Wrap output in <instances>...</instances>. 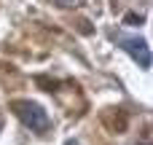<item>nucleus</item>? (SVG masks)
Instances as JSON below:
<instances>
[{
    "mask_svg": "<svg viewBox=\"0 0 153 145\" xmlns=\"http://www.w3.org/2000/svg\"><path fill=\"white\" fill-rule=\"evenodd\" d=\"M11 108H13L16 118H19L30 132H48V129H51V118H48V113H46L38 102L19 100V102H13Z\"/></svg>",
    "mask_w": 153,
    "mask_h": 145,
    "instance_id": "nucleus-1",
    "label": "nucleus"
},
{
    "mask_svg": "<svg viewBox=\"0 0 153 145\" xmlns=\"http://www.w3.org/2000/svg\"><path fill=\"white\" fill-rule=\"evenodd\" d=\"M116 43L143 67V70H148L151 67V48H148V43L143 40V38H137V35H124V32H118L116 35Z\"/></svg>",
    "mask_w": 153,
    "mask_h": 145,
    "instance_id": "nucleus-2",
    "label": "nucleus"
},
{
    "mask_svg": "<svg viewBox=\"0 0 153 145\" xmlns=\"http://www.w3.org/2000/svg\"><path fill=\"white\" fill-rule=\"evenodd\" d=\"M59 5H65V8H75V5H83V0H56Z\"/></svg>",
    "mask_w": 153,
    "mask_h": 145,
    "instance_id": "nucleus-3",
    "label": "nucleus"
},
{
    "mask_svg": "<svg viewBox=\"0 0 153 145\" xmlns=\"http://www.w3.org/2000/svg\"><path fill=\"white\" fill-rule=\"evenodd\" d=\"M65 145H81V143H78V140H67Z\"/></svg>",
    "mask_w": 153,
    "mask_h": 145,
    "instance_id": "nucleus-4",
    "label": "nucleus"
}]
</instances>
